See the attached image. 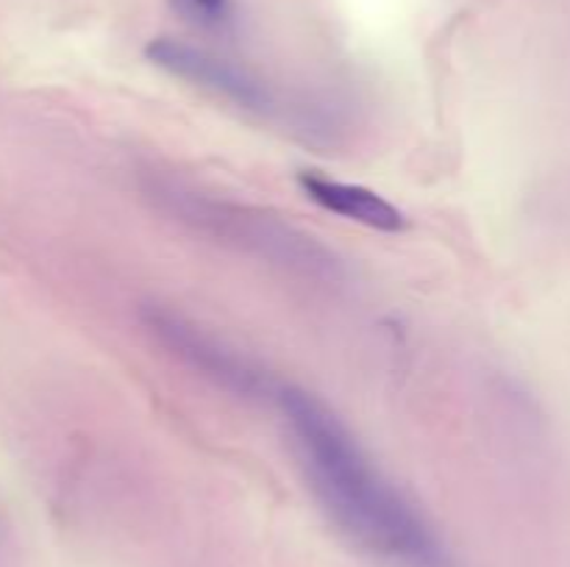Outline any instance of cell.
I'll return each instance as SVG.
<instances>
[{
	"mask_svg": "<svg viewBox=\"0 0 570 567\" xmlns=\"http://www.w3.org/2000/svg\"><path fill=\"white\" fill-rule=\"evenodd\" d=\"M276 398L309 489L356 548L390 567H454L434 528L382 476L332 406L298 387Z\"/></svg>",
	"mask_w": 570,
	"mask_h": 567,
	"instance_id": "cell-1",
	"label": "cell"
},
{
	"mask_svg": "<svg viewBox=\"0 0 570 567\" xmlns=\"http://www.w3.org/2000/svg\"><path fill=\"white\" fill-rule=\"evenodd\" d=\"M145 56L156 67L170 72V76L195 83V87L209 89V92L232 100L239 109L262 111L265 115V111H273V106H276L273 89L256 72L226 59V56L212 53V50L200 48V44L159 37L145 44Z\"/></svg>",
	"mask_w": 570,
	"mask_h": 567,
	"instance_id": "cell-2",
	"label": "cell"
},
{
	"mask_svg": "<svg viewBox=\"0 0 570 567\" xmlns=\"http://www.w3.org/2000/svg\"><path fill=\"white\" fill-rule=\"evenodd\" d=\"M145 322L173 354H178L187 365H193L204 376L215 378L217 384H223L232 392L245 395V398L271 392V384H267L265 372L259 367L243 359L234 348L223 345L215 334L184 320L181 315H173L167 309H148L145 311Z\"/></svg>",
	"mask_w": 570,
	"mask_h": 567,
	"instance_id": "cell-3",
	"label": "cell"
},
{
	"mask_svg": "<svg viewBox=\"0 0 570 567\" xmlns=\"http://www.w3.org/2000/svg\"><path fill=\"white\" fill-rule=\"evenodd\" d=\"M298 187L321 209L345 217V220L360 222V226L373 228V231L401 233L410 226L406 215L399 206L390 203L384 195L373 192V189L360 187V183L337 181V178H326L304 170L298 172Z\"/></svg>",
	"mask_w": 570,
	"mask_h": 567,
	"instance_id": "cell-4",
	"label": "cell"
},
{
	"mask_svg": "<svg viewBox=\"0 0 570 567\" xmlns=\"http://www.w3.org/2000/svg\"><path fill=\"white\" fill-rule=\"evenodd\" d=\"M170 6L187 22L209 31H226L234 26V0H170Z\"/></svg>",
	"mask_w": 570,
	"mask_h": 567,
	"instance_id": "cell-5",
	"label": "cell"
}]
</instances>
